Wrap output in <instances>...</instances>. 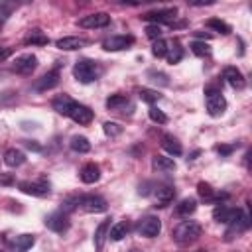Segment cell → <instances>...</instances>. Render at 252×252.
Returning a JSON list of instances; mask_svg holds the SVG:
<instances>
[{
    "instance_id": "31",
    "label": "cell",
    "mask_w": 252,
    "mask_h": 252,
    "mask_svg": "<svg viewBox=\"0 0 252 252\" xmlns=\"http://www.w3.org/2000/svg\"><path fill=\"white\" fill-rule=\"evenodd\" d=\"M165 57H167V61L171 63V65H175V63H179L181 59H183V47L175 41L171 47H167V53H165Z\"/></svg>"
},
{
    "instance_id": "46",
    "label": "cell",
    "mask_w": 252,
    "mask_h": 252,
    "mask_svg": "<svg viewBox=\"0 0 252 252\" xmlns=\"http://www.w3.org/2000/svg\"><path fill=\"white\" fill-rule=\"evenodd\" d=\"M0 26H2V18H0Z\"/></svg>"
},
{
    "instance_id": "11",
    "label": "cell",
    "mask_w": 252,
    "mask_h": 252,
    "mask_svg": "<svg viewBox=\"0 0 252 252\" xmlns=\"http://www.w3.org/2000/svg\"><path fill=\"white\" fill-rule=\"evenodd\" d=\"M134 43V35H110L102 41V49L106 51H122Z\"/></svg>"
},
{
    "instance_id": "6",
    "label": "cell",
    "mask_w": 252,
    "mask_h": 252,
    "mask_svg": "<svg viewBox=\"0 0 252 252\" xmlns=\"http://www.w3.org/2000/svg\"><path fill=\"white\" fill-rule=\"evenodd\" d=\"M136 228H138V232L142 236L156 238L159 234V230H161V220L158 217H154V215H148V217H144V219L138 220V226Z\"/></svg>"
},
{
    "instance_id": "17",
    "label": "cell",
    "mask_w": 252,
    "mask_h": 252,
    "mask_svg": "<svg viewBox=\"0 0 252 252\" xmlns=\"http://www.w3.org/2000/svg\"><path fill=\"white\" fill-rule=\"evenodd\" d=\"M35 244V236L33 234H20L14 240L8 242L10 252H28L32 246Z\"/></svg>"
},
{
    "instance_id": "22",
    "label": "cell",
    "mask_w": 252,
    "mask_h": 252,
    "mask_svg": "<svg viewBox=\"0 0 252 252\" xmlns=\"http://www.w3.org/2000/svg\"><path fill=\"white\" fill-rule=\"evenodd\" d=\"M130 108L132 104H130V100H128V96H124V94H110L108 98H106V108L108 110H116V112H122V108Z\"/></svg>"
},
{
    "instance_id": "43",
    "label": "cell",
    "mask_w": 252,
    "mask_h": 252,
    "mask_svg": "<svg viewBox=\"0 0 252 252\" xmlns=\"http://www.w3.org/2000/svg\"><path fill=\"white\" fill-rule=\"evenodd\" d=\"M0 183H12V177L10 175H0Z\"/></svg>"
},
{
    "instance_id": "45",
    "label": "cell",
    "mask_w": 252,
    "mask_h": 252,
    "mask_svg": "<svg viewBox=\"0 0 252 252\" xmlns=\"http://www.w3.org/2000/svg\"><path fill=\"white\" fill-rule=\"evenodd\" d=\"M197 252H207V250H197Z\"/></svg>"
},
{
    "instance_id": "39",
    "label": "cell",
    "mask_w": 252,
    "mask_h": 252,
    "mask_svg": "<svg viewBox=\"0 0 252 252\" xmlns=\"http://www.w3.org/2000/svg\"><path fill=\"white\" fill-rule=\"evenodd\" d=\"M215 150H217L220 156H230V154L236 150V144H220V146H217Z\"/></svg>"
},
{
    "instance_id": "5",
    "label": "cell",
    "mask_w": 252,
    "mask_h": 252,
    "mask_svg": "<svg viewBox=\"0 0 252 252\" xmlns=\"http://www.w3.org/2000/svg\"><path fill=\"white\" fill-rule=\"evenodd\" d=\"M244 213L236 207H226V205H219L215 211H213V219L217 222H222V224H234Z\"/></svg>"
},
{
    "instance_id": "4",
    "label": "cell",
    "mask_w": 252,
    "mask_h": 252,
    "mask_svg": "<svg viewBox=\"0 0 252 252\" xmlns=\"http://www.w3.org/2000/svg\"><path fill=\"white\" fill-rule=\"evenodd\" d=\"M45 226H47L49 230L57 232V234H63V232H67L69 226H71L69 215H67L65 211H55V213L47 215V217H45Z\"/></svg>"
},
{
    "instance_id": "20",
    "label": "cell",
    "mask_w": 252,
    "mask_h": 252,
    "mask_svg": "<svg viewBox=\"0 0 252 252\" xmlns=\"http://www.w3.org/2000/svg\"><path fill=\"white\" fill-rule=\"evenodd\" d=\"M81 181L83 183H94V181H98V177H100V169H98V165L96 163H85L83 167H81Z\"/></svg>"
},
{
    "instance_id": "38",
    "label": "cell",
    "mask_w": 252,
    "mask_h": 252,
    "mask_svg": "<svg viewBox=\"0 0 252 252\" xmlns=\"http://www.w3.org/2000/svg\"><path fill=\"white\" fill-rule=\"evenodd\" d=\"M146 35H148L152 41L159 39V37H161V28L156 26V24H150V26H146Z\"/></svg>"
},
{
    "instance_id": "29",
    "label": "cell",
    "mask_w": 252,
    "mask_h": 252,
    "mask_svg": "<svg viewBox=\"0 0 252 252\" xmlns=\"http://www.w3.org/2000/svg\"><path fill=\"white\" fill-rule=\"evenodd\" d=\"M207 28H211V30L222 33V35H228V33L232 32V28H230L226 22H222L220 18H211V20H207Z\"/></svg>"
},
{
    "instance_id": "21",
    "label": "cell",
    "mask_w": 252,
    "mask_h": 252,
    "mask_svg": "<svg viewBox=\"0 0 252 252\" xmlns=\"http://www.w3.org/2000/svg\"><path fill=\"white\" fill-rule=\"evenodd\" d=\"M24 161H26V154H24L22 150L10 148V150L4 152V163H6L8 167H18V165H22Z\"/></svg>"
},
{
    "instance_id": "10",
    "label": "cell",
    "mask_w": 252,
    "mask_h": 252,
    "mask_svg": "<svg viewBox=\"0 0 252 252\" xmlns=\"http://www.w3.org/2000/svg\"><path fill=\"white\" fill-rule=\"evenodd\" d=\"M175 14H177L175 8H163V10H156V12L144 14L142 20L152 22V24H156V26H159V24H171V22L175 20Z\"/></svg>"
},
{
    "instance_id": "30",
    "label": "cell",
    "mask_w": 252,
    "mask_h": 252,
    "mask_svg": "<svg viewBox=\"0 0 252 252\" xmlns=\"http://www.w3.org/2000/svg\"><path fill=\"white\" fill-rule=\"evenodd\" d=\"M28 45L32 43V45H47L49 43V37L47 35H43L39 30H33V32H30L28 35H26V39H24Z\"/></svg>"
},
{
    "instance_id": "18",
    "label": "cell",
    "mask_w": 252,
    "mask_h": 252,
    "mask_svg": "<svg viewBox=\"0 0 252 252\" xmlns=\"http://www.w3.org/2000/svg\"><path fill=\"white\" fill-rule=\"evenodd\" d=\"M51 106H53L55 112H59V114H63V116H69L71 108L75 106V100H73L71 96H67V94H57V96L51 100Z\"/></svg>"
},
{
    "instance_id": "8",
    "label": "cell",
    "mask_w": 252,
    "mask_h": 252,
    "mask_svg": "<svg viewBox=\"0 0 252 252\" xmlns=\"http://www.w3.org/2000/svg\"><path fill=\"white\" fill-rule=\"evenodd\" d=\"M110 24V16L106 12H94V14H89V16H83L79 20V26L81 28H87V30H96V28H106Z\"/></svg>"
},
{
    "instance_id": "15",
    "label": "cell",
    "mask_w": 252,
    "mask_h": 252,
    "mask_svg": "<svg viewBox=\"0 0 252 252\" xmlns=\"http://www.w3.org/2000/svg\"><path fill=\"white\" fill-rule=\"evenodd\" d=\"M222 79L232 87V89H244V85H246V79H244V75H242V71L240 69H236V67H224V71H222Z\"/></svg>"
},
{
    "instance_id": "40",
    "label": "cell",
    "mask_w": 252,
    "mask_h": 252,
    "mask_svg": "<svg viewBox=\"0 0 252 252\" xmlns=\"http://www.w3.org/2000/svg\"><path fill=\"white\" fill-rule=\"evenodd\" d=\"M24 146H26L28 150H33V152H41V146H39V144H35L33 140H24Z\"/></svg>"
},
{
    "instance_id": "28",
    "label": "cell",
    "mask_w": 252,
    "mask_h": 252,
    "mask_svg": "<svg viewBox=\"0 0 252 252\" xmlns=\"http://www.w3.org/2000/svg\"><path fill=\"white\" fill-rule=\"evenodd\" d=\"M69 148H71L73 152H77V154H87V152L91 150V142H89L85 136H73V138L69 140Z\"/></svg>"
},
{
    "instance_id": "13",
    "label": "cell",
    "mask_w": 252,
    "mask_h": 252,
    "mask_svg": "<svg viewBox=\"0 0 252 252\" xmlns=\"http://www.w3.org/2000/svg\"><path fill=\"white\" fill-rule=\"evenodd\" d=\"M57 85H59V73L53 69V71H47L45 75H41L39 79H35L33 89H35L37 93H45V91L55 89Z\"/></svg>"
},
{
    "instance_id": "44",
    "label": "cell",
    "mask_w": 252,
    "mask_h": 252,
    "mask_svg": "<svg viewBox=\"0 0 252 252\" xmlns=\"http://www.w3.org/2000/svg\"><path fill=\"white\" fill-rule=\"evenodd\" d=\"M197 35H199V37H205V39H209V37H211V33H203V32H199Z\"/></svg>"
},
{
    "instance_id": "36",
    "label": "cell",
    "mask_w": 252,
    "mask_h": 252,
    "mask_svg": "<svg viewBox=\"0 0 252 252\" xmlns=\"http://www.w3.org/2000/svg\"><path fill=\"white\" fill-rule=\"evenodd\" d=\"M102 130H104V134L110 136V138H116V136L122 134V126L116 124V122H104V124H102Z\"/></svg>"
},
{
    "instance_id": "2",
    "label": "cell",
    "mask_w": 252,
    "mask_h": 252,
    "mask_svg": "<svg viewBox=\"0 0 252 252\" xmlns=\"http://www.w3.org/2000/svg\"><path fill=\"white\" fill-rule=\"evenodd\" d=\"M100 73H102V67H100V63L94 61V59H79V61L75 63V67H73L75 79H77L79 83H83V85H89V83L96 81V79L100 77Z\"/></svg>"
},
{
    "instance_id": "26",
    "label": "cell",
    "mask_w": 252,
    "mask_h": 252,
    "mask_svg": "<svg viewBox=\"0 0 252 252\" xmlns=\"http://www.w3.org/2000/svg\"><path fill=\"white\" fill-rule=\"evenodd\" d=\"M161 148H163L167 154H171V156H181V152H183L181 144H179L173 136H169V134H165V136L161 138Z\"/></svg>"
},
{
    "instance_id": "23",
    "label": "cell",
    "mask_w": 252,
    "mask_h": 252,
    "mask_svg": "<svg viewBox=\"0 0 252 252\" xmlns=\"http://www.w3.org/2000/svg\"><path fill=\"white\" fill-rule=\"evenodd\" d=\"M108 230H110V220H102V222L96 226V230H94V248H96V250H102L104 240H106V236H108Z\"/></svg>"
},
{
    "instance_id": "12",
    "label": "cell",
    "mask_w": 252,
    "mask_h": 252,
    "mask_svg": "<svg viewBox=\"0 0 252 252\" xmlns=\"http://www.w3.org/2000/svg\"><path fill=\"white\" fill-rule=\"evenodd\" d=\"M69 118H71L73 122L85 126V124H91V122H93L94 112H93L89 106H85V104H81V102H75V106H73L71 112H69Z\"/></svg>"
},
{
    "instance_id": "16",
    "label": "cell",
    "mask_w": 252,
    "mask_h": 252,
    "mask_svg": "<svg viewBox=\"0 0 252 252\" xmlns=\"http://www.w3.org/2000/svg\"><path fill=\"white\" fill-rule=\"evenodd\" d=\"M87 43L89 41L85 37H77V35H67V37H61V39L55 41L57 49H61V51H75V49L85 47Z\"/></svg>"
},
{
    "instance_id": "19",
    "label": "cell",
    "mask_w": 252,
    "mask_h": 252,
    "mask_svg": "<svg viewBox=\"0 0 252 252\" xmlns=\"http://www.w3.org/2000/svg\"><path fill=\"white\" fill-rule=\"evenodd\" d=\"M175 199V187L173 185H161L156 191V207H167Z\"/></svg>"
},
{
    "instance_id": "32",
    "label": "cell",
    "mask_w": 252,
    "mask_h": 252,
    "mask_svg": "<svg viewBox=\"0 0 252 252\" xmlns=\"http://www.w3.org/2000/svg\"><path fill=\"white\" fill-rule=\"evenodd\" d=\"M138 96L148 104H154V102H158L161 98V94L158 91H154V89H138Z\"/></svg>"
},
{
    "instance_id": "3",
    "label": "cell",
    "mask_w": 252,
    "mask_h": 252,
    "mask_svg": "<svg viewBox=\"0 0 252 252\" xmlns=\"http://www.w3.org/2000/svg\"><path fill=\"white\" fill-rule=\"evenodd\" d=\"M201 236V224L195 220H181L175 228H173V240L181 246L195 242Z\"/></svg>"
},
{
    "instance_id": "27",
    "label": "cell",
    "mask_w": 252,
    "mask_h": 252,
    "mask_svg": "<svg viewBox=\"0 0 252 252\" xmlns=\"http://www.w3.org/2000/svg\"><path fill=\"white\" fill-rule=\"evenodd\" d=\"M152 167L158 169V171L167 173V171H173V169H175V161H173L171 158H165V156H156V158L152 159Z\"/></svg>"
},
{
    "instance_id": "41",
    "label": "cell",
    "mask_w": 252,
    "mask_h": 252,
    "mask_svg": "<svg viewBox=\"0 0 252 252\" xmlns=\"http://www.w3.org/2000/svg\"><path fill=\"white\" fill-rule=\"evenodd\" d=\"M10 55H12V49H10V47H0V61L8 59Z\"/></svg>"
},
{
    "instance_id": "37",
    "label": "cell",
    "mask_w": 252,
    "mask_h": 252,
    "mask_svg": "<svg viewBox=\"0 0 252 252\" xmlns=\"http://www.w3.org/2000/svg\"><path fill=\"white\" fill-rule=\"evenodd\" d=\"M150 118H152L154 122H158V124H165V122H167V116L163 114V110H159V108H156V106L150 108Z\"/></svg>"
},
{
    "instance_id": "24",
    "label": "cell",
    "mask_w": 252,
    "mask_h": 252,
    "mask_svg": "<svg viewBox=\"0 0 252 252\" xmlns=\"http://www.w3.org/2000/svg\"><path fill=\"white\" fill-rule=\"evenodd\" d=\"M195 209H197V201L193 197H187V199L179 201V205L175 207V215L177 217H189L195 213Z\"/></svg>"
},
{
    "instance_id": "9",
    "label": "cell",
    "mask_w": 252,
    "mask_h": 252,
    "mask_svg": "<svg viewBox=\"0 0 252 252\" xmlns=\"http://www.w3.org/2000/svg\"><path fill=\"white\" fill-rule=\"evenodd\" d=\"M35 67H37V57L33 53H24V55L16 57L12 63V71H16L20 75H30Z\"/></svg>"
},
{
    "instance_id": "14",
    "label": "cell",
    "mask_w": 252,
    "mask_h": 252,
    "mask_svg": "<svg viewBox=\"0 0 252 252\" xmlns=\"http://www.w3.org/2000/svg\"><path fill=\"white\" fill-rule=\"evenodd\" d=\"M224 110H226V98L222 96V93H219V94H209V96H207V112H209L213 118L222 116Z\"/></svg>"
},
{
    "instance_id": "34",
    "label": "cell",
    "mask_w": 252,
    "mask_h": 252,
    "mask_svg": "<svg viewBox=\"0 0 252 252\" xmlns=\"http://www.w3.org/2000/svg\"><path fill=\"white\" fill-rule=\"evenodd\" d=\"M191 51H193L197 57H207V55H211V47H209L205 41H191Z\"/></svg>"
},
{
    "instance_id": "25",
    "label": "cell",
    "mask_w": 252,
    "mask_h": 252,
    "mask_svg": "<svg viewBox=\"0 0 252 252\" xmlns=\"http://www.w3.org/2000/svg\"><path fill=\"white\" fill-rule=\"evenodd\" d=\"M128 230H130V224H128L126 220H118L116 224H112V226H110L108 236H110V240L118 242V240H122V238L128 234Z\"/></svg>"
},
{
    "instance_id": "33",
    "label": "cell",
    "mask_w": 252,
    "mask_h": 252,
    "mask_svg": "<svg viewBox=\"0 0 252 252\" xmlns=\"http://www.w3.org/2000/svg\"><path fill=\"white\" fill-rule=\"evenodd\" d=\"M167 47H169V43H167L163 37H159V39L154 41V45H152V53H154L156 57H165Z\"/></svg>"
},
{
    "instance_id": "42",
    "label": "cell",
    "mask_w": 252,
    "mask_h": 252,
    "mask_svg": "<svg viewBox=\"0 0 252 252\" xmlns=\"http://www.w3.org/2000/svg\"><path fill=\"white\" fill-rule=\"evenodd\" d=\"M213 4V0H205V2H191V6H209Z\"/></svg>"
},
{
    "instance_id": "7",
    "label": "cell",
    "mask_w": 252,
    "mask_h": 252,
    "mask_svg": "<svg viewBox=\"0 0 252 252\" xmlns=\"http://www.w3.org/2000/svg\"><path fill=\"white\" fill-rule=\"evenodd\" d=\"M18 187H20L22 193L32 195V197H47V195L51 193L49 183H47L45 179H37V181H22Z\"/></svg>"
},
{
    "instance_id": "35",
    "label": "cell",
    "mask_w": 252,
    "mask_h": 252,
    "mask_svg": "<svg viewBox=\"0 0 252 252\" xmlns=\"http://www.w3.org/2000/svg\"><path fill=\"white\" fill-rule=\"evenodd\" d=\"M148 79H150L152 83L161 85V87H167V85H169L167 75H165V73H159V71H148Z\"/></svg>"
},
{
    "instance_id": "1",
    "label": "cell",
    "mask_w": 252,
    "mask_h": 252,
    "mask_svg": "<svg viewBox=\"0 0 252 252\" xmlns=\"http://www.w3.org/2000/svg\"><path fill=\"white\" fill-rule=\"evenodd\" d=\"M65 211H71L75 207L85 209L87 213H104L106 211V201L98 195H79V197H69L65 199Z\"/></svg>"
}]
</instances>
